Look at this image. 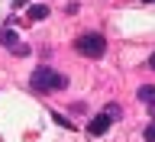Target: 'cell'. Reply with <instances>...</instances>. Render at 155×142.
I'll return each instance as SVG.
<instances>
[{
    "instance_id": "cell-7",
    "label": "cell",
    "mask_w": 155,
    "mask_h": 142,
    "mask_svg": "<svg viewBox=\"0 0 155 142\" xmlns=\"http://www.w3.org/2000/svg\"><path fill=\"white\" fill-rule=\"evenodd\" d=\"M71 113H74V116H84V113H87V104L74 100V104H71Z\"/></svg>"
},
{
    "instance_id": "cell-9",
    "label": "cell",
    "mask_w": 155,
    "mask_h": 142,
    "mask_svg": "<svg viewBox=\"0 0 155 142\" xmlns=\"http://www.w3.org/2000/svg\"><path fill=\"white\" fill-rule=\"evenodd\" d=\"M52 120H55V123H61V126H68V129H71V120H65V116H61V113H52Z\"/></svg>"
},
{
    "instance_id": "cell-13",
    "label": "cell",
    "mask_w": 155,
    "mask_h": 142,
    "mask_svg": "<svg viewBox=\"0 0 155 142\" xmlns=\"http://www.w3.org/2000/svg\"><path fill=\"white\" fill-rule=\"evenodd\" d=\"M152 68H155V55H152Z\"/></svg>"
},
{
    "instance_id": "cell-10",
    "label": "cell",
    "mask_w": 155,
    "mask_h": 142,
    "mask_svg": "<svg viewBox=\"0 0 155 142\" xmlns=\"http://www.w3.org/2000/svg\"><path fill=\"white\" fill-rule=\"evenodd\" d=\"M13 55H19V58L29 55V45H16V48H13Z\"/></svg>"
},
{
    "instance_id": "cell-14",
    "label": "cell",
    "mask_w": 155,
    "mask_h": 142,
    "mask_svg": "<svg viewBox=\"0 0 155 142\" xmlns=\"http://www.w3.org/2000/svg\"><path fill=\"white\" fill-rule=\"evenodd\" d=\"M142 3H152V0H142Z\"/></svg>"
},
{
    "instance_id": "cell-11",
    "label": "cell",
    "mask_w": 155,
    "mask_h": 142,
    "mask_svg": "<svg viewBox=\"0 0 155 142\" xmlns=\"http://www.w3.org/2000/svg\"><path fill=\"white\" fill-rule=\"evenodd\" d=\"M26 3H29V0H13V7H16V10H23Z\"/></svg>"
},
{
    "instance_id": "cell-2",
    "label": "cell",
    "mask_w": 155,
    "mask_h": 142,
    "mask_svg": "<svg viewBox=\"0 0 155 142\" xmlns=\"http://www.w3.org/2000/svg\"><path fill=\"white\" fill-rule=\"evenodd\" d=\"M74 48H78V55H84V58H104V52H107V39H104V32H81L78 36V42H74Z\"/></svg>"
},
{
    "instance_id": "cell-5",
    "label": "cell",
    "mask_w": 155,
    "mask_h": 142,
    "mask_svg": "<svg viewBox=\"0 0 155 142\" xmlns=\"http://www.w3.org/2000/svg\"><path fill=\"white\" fill-rule=\"evenodd\" d=\"M139 100H145V104L152 107L155 104V87L152 84H142V87H139Z\"/></svg>"
},
{
    "instance_id": "cell-8",
    "label": "cell",
    "mask_w": 155,
    "mask_h": 142,
    "mask_svg": "<svg viewBox=\"0 0 155 142\" xmlns=\"http://www.w3.org/2000/svg\"><path fill=\"white\" fill-rule=\"evenodd\" d=\"M145 139H149V142H155V120H152V123H149V126H145Z\"/></svg>"
},
{
    "instance_id": "cell-3",
    "label": "cell",
    "mask_w": 155,
    "mask_h": 142,
    "mask_svg": "<svg viewBox=\"0 0 155 142\" xmlns=\"http://www.w3.org/2000/svg\"><path fill=\"white\" fill-rule=\"evenodd\" d=\"M110 123H113V120H110L107 113H100V116H91V123H87V133H91V136H104L107 129H110Z\"/></svg>"
},
{
    "instance_id": "cell-12",
    "label": "cell",
    "mask_w": 155,
    "mask_h": 142,
    "mask_svg": "<svg viewBox=\"0 0 155 142\" xmlns=\"http://www.w3.org/2000/svg\"><path fill=\"white\" fill-rule=\"evenodd\" d=\"M149 113H152V120H155V104H152V107H149Z\"/></svg>"
},
{
    "instance_id": "cell-1",
    "label": "cell",
    "mask_w": 155,
    "mask_h": 142,
    "mask_svg": "<svg viewBox=\"0 0 155 142\" xmlns=\"http://www.w3.org/2000/svg\"><path fill=\"white\" fill-rule=\"evenodd\" d=\"M29 87H32V91H39V94H55V91H65V87H68V78L61 74V71H52L48 65H42V68H36V71H32Z\"/></svg>"
},
{
    "instance_id": "cell-6",
    "label": "cell",
    "mask_w": 155,
    "mask_h": 142,
    "mask_svg": "<svg viewBox=\"0 0 155 142\" xmlns=\"http://www.w3.org/2000/svg\"><path fill=\"white\" fill-rule=\"evenodd\" d=\"M45 16H48V7H45V3L29 7V19H36V23H39V19H45Z\"/></svg>"
},
{
    "instance_id": "cell-4",
    "label": "cell",
    "mask_w": 155,
    "mask_h": 142,
    "mask_svg": "<svg viewBox=\"0 0 155 142\" xmlns=\"http://www.w3.org/2000/svg\"><path fill=\"white\" fill-rule=\"evenodd\" d=\"M0 45H3V48H10V52H13V48L19 45L16 32H13V29H3V32H0Z\"/></svg>"
}]
</instances>
